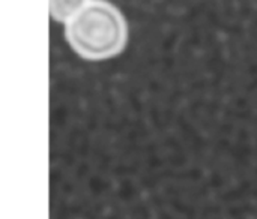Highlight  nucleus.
Segmentation results:
<instances>
[{
    "label": "nucleus",
    "mask_w": 257,
    "mask_h": 219,
    "mask_svg": "<svg viewBox=\"0 0 257 219\" xmlns=\"http://www.w3.org/2000/svg\"><path fill=\"white\" fill-rule=\"evenodd\" d=\"M69 47L86 60H105L120 54L128 42V24L117 6L108 0L89 3L65 24Z\"/></svg>",
    "instance_id": "1"
},
{
    "label": "nucleus",
    "mask_w": 257,
    "mask_h": 219,
    "mask_svg": "<svg viewBox=\"0 0 257 219\" xmlns=\"http://www.w3.org/2000/svg\"><path fill=\"white\" fill-rule=\"evenodd\" d=\"M89 0H50V14L51 18L57 23H68L72 20Z\"/></svg>",
    "instance_id": "2"
}]
</instances>
